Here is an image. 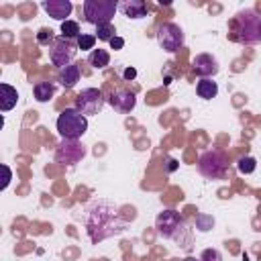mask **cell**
<instances>
[{
	"label": "cell",
	"instance_id": "1",
	"mask_svg": "<svg viewBox=\"0 0 261 261\" xmlns=\"http://www.w3.org/2000/svg\"><path fill=\"white\" fill-rule=\"evenodd\" d=\"M84 224L92 243H100L114 234H120L126 228V218L120 214V208L108 200H94L88 204L84 214Z\"/></svg>",
	"mask_w": 261,
	"mask_h": 261
},
{
	"label": "cell",
	"instance_id": "2",
	"mask_svg": "<svg viewBox=\"0 0 261 261\" xmlns=\"http://www.w3.org/2000/svg\"><path fill=\"white\" fill-rule=\"evenodd\" d=\"M155 228L157 234L167 239V241H175L181 247H190V230L186 226V220L179 216V212L175 210H163L157 214L155 218Z\"/></svg>",
	"mask_w": 261,
	"mask_h": 261
},
{
	"label": "cell",
	"instance_id": "3",
	"mask_svg": "<svg viewBox=\"0 0 261 261\" xmlns=\"http://www.w3.org/2000/svg\"><path fill=\"white\" fill-rule=\"evenodd\" d=\"M234 41L243 45H253L261 41V14L255 10H241L232 22Z\"/></svg>",
	"mask_w": 261,
	"mask_h": 261
},
{
	"label": "cell",
	"instance_id": "4",
	"mask_svg": "<svg viewBox=\"0 0 261 261\" xmlns=\"http://www.w3.org/2000/svg\"><path fill=\"white\" fill-rule=\"evenodd\" d=\"M88 130V118L77 108H65L57 116V133L61 139H73L77 141Z\"/></svg>",
	"mask_w": 261,
	"mask_h": 261
},
{
	"label": "cell",
	"instance_id": "5",
	"mask_svg": "<svg viewBox=\"0 0 261 261\" xmlns=\"http://www.w3.org/2000/svg\"><path fill=\"white\" fill-rule=\"evenodd\" d=\"M226 167H228V157L220 149H210V151L202 153L200 159H198V171L204 177H208V179H220V177H224Z\"/></svg>",
	"mask_w": 261,
	"mask_h": 261
},
{
	"label": "cell",
	"instance_id": "6",
	"mask_svg": "<svg viewBox=\"0 0 261 261\" xmlns=\"http://www.w3.org/2000/svg\"><path fill=\"white\" fill-rule=\"evenodd\" d=\"M116 10H118V2L114 0H86L84 2V16L88 22L96 27L110 24Z\"/></svg>",
	"mask_w": 261,
	"mask_h": 261
},
{
	"label": "cell",
	"instance_id": "7",
	"mask_svg": "<svg viewBox=\"0 0 261 261\" xmlns=\"http://www.w3.org/2000/svg\"><path fill=\"white\" fill-rule=\"evenodd\" d=\"M77 53V43L73 39H65V37H55L53 43L49 45V59L53 65L57 67H65L71 65L73 57Z\"/></svg>",
	"mask_w": 261,
	"mask_h": 261
},
{
	"label": "cell",
	"instance_id": "8",
	"mask_svg": "<svg viewBox=\"0 0 261 261\" xmlns=\"http://www.w3.org/2000/svg\"><path fill=\"white\" fill-rule=\"evenodd\" d=\"M73 108H77L84 116L98 114L104 108V96L98 88H86L77 94V98L73 102Z\"/></svg>",
	"mask_w": 261,
	"mask_h": 261
},
{
	"label": "cell",
	"instance_id": "9",
	"mask_svg": "<svg viewBox=\"0 0 261 261\" xmlns=\"http://www.w3.org/2000/svg\"><path fill=\"white\" fill-rule=\"evenodd\" d=\"M86 157V145L73 139H61V143L55 147V161L63 165H73Z\"/></svg>",
	"mask_w": 261,
	"mask_h": 261
},
{
	"label": "cell",
	"instance_id": "10",
	"mask_svg": "<svg viewBox=\"0 0 261 261\" xmlns=\"http://www.w3.org/2000/svg\"><path fill=\"white\" fill-rule=\"evenodd\" d=\"M157 43L161 49L173 53L184 45V31L175 22H163L157 29Z\"/></svg>",
	"mask_w": 261,
	"mask_h": 261
},
{
	"label": "cell",
	"instance_id": "11",
	"mask_svg": "<svg viewBox=\"0 0 261 261\" xmlns=\"http://www.w3.org/2000/svg\"><path fill=\"white\" fill-rule=\"evenodd\" d=\"M192 65H194V71H196L198 75H202V77L216 75V73H218V69H220V65H218L216 57H214V55H210V53H200V55H196V57H194V61H192Z\"/></svg>",
	"mask_w": 261,
	"mask_h": 261
},
{
	"label": "cell",
	"instance_id": "12",
	"mask_svg": "<svg viewBox=\"0 0 261 261\" xmlns=\"http://www.w3.org/2000/svg\"><path fill=\"white\" fill-rule=\"evenodd\" d=\"M108 102H110V106H112L116 112L126 114V112H130V110L135 108L137 98H135V94L128 92V90H114V92L110 94Z\"/></svg>",
	"mask_w": 261,
	"mask_h": 261
},
{
	"label": "cell",
	"instance_id": "13",
	"mask_svg": "<svg viewBox=\"0 0 261 261\" xmlns=\"http://www.w3.org/2000/svg\"><path fill=\"white\" fill-rule=\"evenodd\" d=\"M43 10H45L51 18L65 22L67 16H69L71 10H73V4H71L69 0H45V2H43Z\"/></svg>",
	"mask_w": 261,
	"mask_h": 261
},
{
	"label": "cell",
	"instance_id": "14",
	"mask_svg": "<svg viewBox=\"0 0 261 261\" xmlns=\"http://www.w3.org/2000/svg\"><path fill=\"white\" fill-rule=\"evenodd\" d=\"M118 10L128 18L147 16V4L143 0H122V2H118Z\"/></svg>",
	"mask_w": 261,
	"mask_h": 261
},
{
	"label": "cell",
	"instance_id": "15",
	"mask_svg": "<svg viewBox=\"0 0 261 261\" xmlns=\"http://www.w3.org/2000/svg\"><path fill=\"white\" fill-rule=\"evenodd\" d=\"M0 108H2V112H8V110H12L14 106H16V102H18V92H16V88H12L10 84H0Z\"/></svg>",
	"mask_w": 261,
	"mask_h": 261
},
{
	"label": "cell",
	"instance_id": "16",
	"mask_svg": "<svg viewBox=\"0 0 261 261\" xmlns=\"http://www.w3.org/2000/svg\"><path fill=\"white\" fill-rule=\"evenodd\" d=\"M59 82L63 88H73L80 82V65L71 63V65H65L63 69H59Z\"/></svg>",
	"mask_w": 261,
	"mask_h": 261
},
{
	"label": "cell",
	"instance_id": "17",
	"mask_svg": "<svg viewBox=\"0 0 261 261\" xmlns=\"http://www.w3.org/2000/svg\"><path fill=\"white\" fill-rule=\"evenodd\" d=\"M196 92H198L200 98L212 100V98L218 94V86H216V82H212L210 77H202V80L198 82V86H196Z\"/></svg>",
	"mask_w": 261,
	"mask_h": 261
},
{
	"label": "cell",
	"instance_id": "18",
	"mask_svg": "<svg viewBox=\"0 0 261 261\" xmlns=\"http://www.w3.org/2000/svg\"><path fill=\"white\" fill-rule=\"evenodd\" d=\"M88 63L96 69H102L110 63V53L106 49H94L90 55H88Z\"/></svg>",
	"mask_w": 261,
	"mask_h": 261
},
{
	"label": "cell",
	"instance_id": "19",
	"mask_svg": "<svg viewBox=\"0 0 261 261\" xmlns=\"http://www.w3.org/2000/svg\"><path fill=\"white\" fill-rule=\"evenodd\" d=\"M33 92H35V98L39 102H47V100H51V96L55 92V86L51 82H37L35 88H33Z\"/></svg>",
	"mask_w": 261,
	"mask_h": 261
},
{
	"label": "cell",
	"instance_id": "20",
	"mask_svg": "<svg viewBox=\"0 0 261 261\" xmlns=\"http://www.w3.org/2000/svg\"><path fill=\"white\" fill-rule=\"evenodd\" d=\"M82 33H80V24L75 22V20H65V22H61V37H65V39H77Z\"/></svg>",
	"mask_w": 261,
	"mask_h": 261
},
{
	"label": "cell",
	"instance_id": "21",
	"mask_svg": "<svg viewBox=\"0 0 261 261\" xmlns=\"http://www.w3.org/2000/svg\"><path fill=\"white\" fill-rule=\"evenodd\" d=\"M237 167H239V171L241 173H245V175H249V173H253L255 169H257V161L253 159V157H241L239 161H237Z\"/></svg>",
	"mask_w": 261,
	"mask_h": 261
},
{
	"label": "cell",
	"instance_id": "22",
	"mask_svg": "<svg viewBox=\"0 0 261 261\" xmlns=\"http://www.w3.org/2000/svg\"><path fill=\"white\" fill-rule=\"evenodd\" d=\"M194 222H196V228L200 232H208L214 226V218L210 214H196V220Z\"/></svg>",
	"mask_w": 261,
	"mask_h": 261
},
{
	"label": "cell",
	"instance_id": "23",
	"mask_svg": "<svg viewBox=\"0 0 261 261\" xmlns=\"http://www.w3.org/2000/svg\"><path fill=\"white\" fill-rule=\"evenodd\" d=\"M114 33H116V31H114L112 22H110V24H100V27H96V39H100V41H108V43H110V39L116 37Z\"/></svg>",
	"mask_w": 261,
	"mask_h": 261
},
{
	"label": "cell",
	"instance_id": "24",
	"mask_svg": "<svg viewBox=\"0 0 261 261\" xmlns=\"http://www.w3.org/2000/svg\"><path fill=\"white\" fill-rule=\"evenodd\" d=\"M75 43H77V49H92L94 51V45H96V35H88V33H82L77 39H75Z\"/></svg>",
	"mask_w": 261,
	"mask_h": 261
},
{
	"label": "cell",
	"instance_id": "25",
	"mask_svg": "<svg viewBox=\"0 0 261 261\" xmlns=\"http://www.w3.org/2000/svg\"><path fill=\"white\" fill-rule=\"evenodd\" d=\"M53 31L51 29H41L39 33H37V43L39 45H51L53 43Z\"/></svg>",
	"mask_w": 261,
	"mask_h": 261
},
{
	"label": "cell",
	"instance_id": "26",
	"mask_svg": "<svg viewBox=\"0 0 261 261\" xmlns=\"http://www.w3.org/2000/svg\"><path fill=\"white\" fill-rule=\"evenodd\" d=\"M200 261H222V255L218 249H204L200 255Z\"/></svg>",
	"mask_w": 261,
	"mask_h": 261
},
{
	"label": "cell",
	"instance_id": "27",
	"mask_svg": "<svg viewBox=\"0 0 261 261\" xmlns=\"http://www.w3.org/2000/svg\"><path fill=\"white\" fill-rule=\"evenodd\" d=\"M2 171H4V181H2V190H6V188H8V184H10V179H12V173H10V167H8V165H2Z\"/></svg>",
	"mask_w": 261,
	"mask_h": 261
},
{
	"label": "cell",
	"instance_id": "28",
	"mask_svg": "<svg viewBox=\"0 0 261 261\" xmlns=\"http://www.w3.org/2000/svg\"><path fill=\"white\" fill-rule=\"evenodd\" d=\"M110 47H112L114 51L122 49V47H124V39H122V37H114V39H110Z\"/></svg>",
	"mask_w": 261,
	"mask_h": 261
},
{
	"label": "cell",
	"instance_id": "29",
	"mask_svg": "<svg viewBox=\"0 0 261 261\" xmlns=\"http://www.w3.org/2000/svg\"><path fill=\"white\" fill-rule=\"evenodd\" d=\"M135 75H137V69H133V67H126V69H124V77H126V80H133Z\"/></svg>",
	"mask_w": 261,
	"mask_h": 261
},
{
	"label": "cell",
	"instance_id": "30",
	"mask_svg": "<svg viewBox=\"0 0 261 261\" xmlns=\"http://www.w3.org/2000/svg\"><path fill=\"white\" fill-rule=\"evenodd\" d=\"M167 163H169V165H167V171H173V169L177 167V161H175V159H167Z\"/></svg>",
	"mask_w": 261,
	"mask_h": 261
},
{
	"label": "cell",
	"instance_id": "31",
	"mask_svg": "<svg viewBox=\"0 0 261 261\" xmlns=\"http://www.w3.org/2000/svg\"><path fill=\"white\" fill-rule=\"evenodd\" d=\"M184 261H200V259H196V257H186Z\"/></svg>",
	"mask_w": 261,
	"mask_h": 261
}]
</instances>
